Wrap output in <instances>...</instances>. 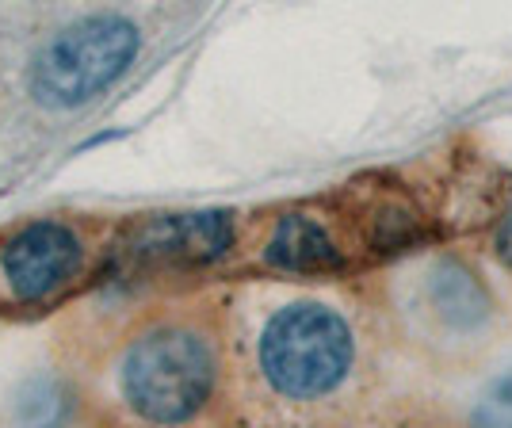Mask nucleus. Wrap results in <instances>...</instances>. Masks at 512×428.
Masks as SVG:
<instances>
[{
	"label": "nucleus",
	"mask_w": 512,
	"mask_h": 428,
	"mask_svg": "<svg viewBox=\"0 0 512 428\" xmlns=\"http://www.w3.org/2000/svg\"><path fill=\"white\" fill-rule=\"evenodd\" d=\"M386 318L398 337L432 360H470L497 329V299L467 257L421 249L386 283Z\"/></svg>",
	"instance_id": "3"
},
{
	"label": "nucleus",
	"mask_w": 512,
	"mask_h": 428,
	"mask_svg": "<svg viewBox=\"0 0 512 428\" xmlns=\"http://www.w3.org/2000/svg\"><path fill=\"white\" fill-rule=\"evenodd\" d=\"M96 428H100V425H96Z\"/></svg>",
	"instance_id": "10"
},
{
	"label": "nucleus",
	"mask_w": 512,
	"mask_h": 428,
	"mask_svg": "<svg viewBox=\"0 0 512 428\" xmlns=\"http://www.w3.org/2000/svg\"><path fill=\"white\" fill-rule=\"evenodd\" d=\"M490 249H493V257H497V264H501L505 272H512V211H505L497 218V226H493V234H490Z\"/></svg>",
	"instance_id": "8"
},
{
	"label": "nucleus",
	"mask_w": 512,
	"mask_h": 428,
	"mask_svg": "<svg viewBox=\"0 0 512 428\" xmlns=\"http://www.w3.org/2000/svg\"><path fill=\"white\" fill-rule=\"evenodd\" d=\"M88 268L85 234L65 218H35L0 237V310H39Z\"/></svg>",
	"instance_id": "5"
},
{
	"label": "nucleus",
	"mask_w": 512,
	"mask_h": 428,
	"mask_svg": "<svg viewBox=\"0 0 512 428\" xmlns=\"http://www.w3.org/2000/svg\"><path fill=\"white\" fill-rule=\"evenodd\" d=\"M237 245V218L226 211L153 214L130 226L123 253L146 268H203Z\"/></svg>",
	"instance_id": "6"
},
{
	"label": "nucleus",
	"mask_w": 512,
	"mask_h": 428,
	"mask_svg": "<svg viewBox=\"0 0 512 428\" xmlns=\"http://www.w3.org/2000/svg\"><path fill=\"white\" fill-rule=\"evenodd\" d=\"M386 428H448V425H428V421H421V417H413V421H394V425H386Z\"/></svg>",
	"instance_id": "9"
},
{
	"label": "nucleus",
	"mask_w": 512,
	"mask_h": 428,
	"mask_svg": "<svg viewBox=\"0 0 512 428\" xmlns=\"http://www.w3.org/2000/svg\"><path fill=\"white\" fill-rule=\"evenodd\" d=\"M85 406L100 428H234L222 302L134 314L85 371Z\"/></svg>",
	"instance_id": "2"
},
{
	"label": "nucleus",
	"mask_w": 512,
	"mask_h": 428,
	"mask_svg": "<svg viewBox=\"0 0 512 428\" xmlns=\"http://www.w3.org/2000/svg\"><path fill=\"white\" fill-rule=\"evenodd\" d=\"M146 46L138 16L119 8H77L31 43L23 58V100L39 115H73L127 77Z\"/></svg>",
	"instance_id": "4"
},
{
	"label": "nucleus",
	"mask_w": 512,
	"mask_h": 428,
	"mask_svg": "<svg viewBox=\"0 0 512 428\" xmlns=\"http://www.w3.org/2000/svg\"><path fill=\"white\" fill-rule=\"evenodd\" d=\"M467 428H512V364L486 379L478 398L470 402Z\"/></svg>",
	"instance_id": "7"
},
{
	"label": "nucleus",
	"mask_w": 512,
	"mask_h": 428,
	"mask_svg": "<svg viewBox=\"0 0 512 428\" xmlns=\"http://www.w3.org/2000/svg\"><path fill=\"white\" fill-rule=\"evenodd\" d=\"M237 428H344L379 383V321L333 279L256 276L222 295Z\"/></svg>",
	"instance_id": "1"
}]
</instances>
